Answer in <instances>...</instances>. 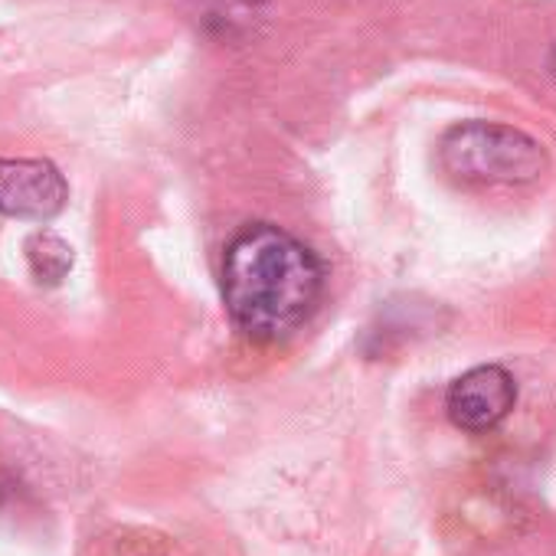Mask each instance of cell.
Wrapping results in <instances>:
<instances>
[{
    "label": "cell",
    "instance_id": "cell-1",
    "mask_svg": "<svg viewBox=\"0 0 556 556\" xmlns=\"http://www.w3.org/2000/svg\"><path fill=\"white\" fill-rule=\"evenodd\" d=\"M325 265L275 223H249L223 255V302L232 325L262 344L295 334L321 305Z\"/></svg>",
    "mask_w": 556,
    "mask_h": 556
},
{
    "label": "cell",
    "instance_id": "cell-2",
    "mask_svg": "<svg viewBox=\"0 0 556 556\" xmlns=\"http://www.w3.org/2000/svg\"><path fill=\"white\" fill-rule=\"evenodd\" d=\"M442 167L465 184H530L546 170V151L520 128L462 122L439 141Z\"/></svg>",
    "mask_w": 556,
    "mask_h": 556
},
{
    "label": "cell",
    "instance_id": "cell-3",
    "mask_svg": "<svg viewBox=\"0 0 556 556\" xmlns=\"http://www.w3.org/2000/svg\"><path fill=\"white\" fill-rule=\"evenodd\" d=\"M66 180L40 157H0V213L14 219H53L66 206Z\"/></svg>",
    "mask_w": 556,
    "mask_h": 556
},
{
    "label": "cell",
    "instance_id": "cell-4",
    "mask_svg": "<svg viewBox=\"0 0 556 556\" xmlns=\"http://www.w3.org/2000/svg\"><path fill=\"white\" fill-rule=\"evenodd\" d=\"M514 403H517V383L497 364H484L462 374L445 393V413L452 426L465 432H488L501 426L510 416Z\"/></svg>",
    "mask_w": 556,
    "mask_h": 556
},
{
    "label": "cell",
    "instance_id": "cell-5",
    "mask_svg": "<svg viewBox=\"0 0 556 556\" xmlns=\"http://www.w3.org/2000/svg\"><path fill=\"white\" fill-rule=\"evenodd\" d=\"M27 265L40 286H60L73 268V249L56 232H37L27 239Z\"/></svg>",
    "mask_w": 556,
    "mask_h": 556
},
{
    "label": "cell",
    "instance_id": "cell-6",
    "mask_svg": "<svg viewBox=\"0 0 556 556\" xmlns=\"http://www.w3.org/2000/svg\"><path fill=\"white\" fill-rule=\"evenodd\" d=\"M553 73H556V50H553Z\"/></svg>",
    "mask_w": 556,
    "mask_h": 556
}]
</instances>
